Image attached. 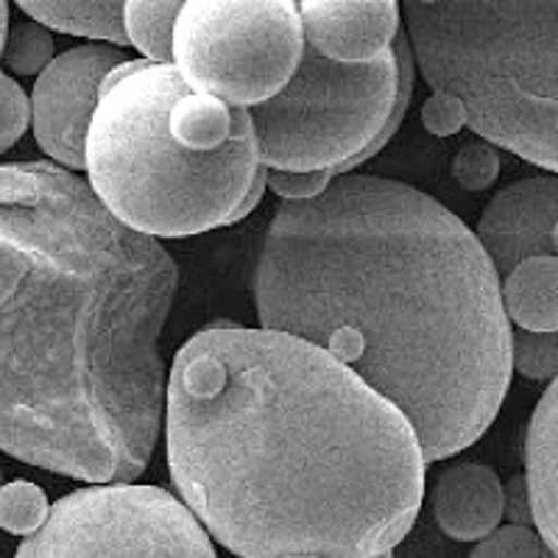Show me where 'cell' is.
Masks as SVG:
<instances>
[{
	"mask_svg": "<svg viewBox=\"0 0 558 558\" xmlns=\"http://www.w3.org/2000/svg\"><path fill=\"white\" fill-rule=\"evenodd\" d=\"M162 418L182 506L241 558L380 556L422 508L427 463L405 416L286 332H196Z\"/></svg>",
	"mask_w": 558,
	"mask_h": 558,
	"instance_id": "cell-1",
	"label": "cell"
},
{
	"mask_svg": "<svg viewBox=\"0 0 558 558\" xmlns=\"http://www.w3.org/2000/svg\"><path fill=\"white\" fill-rule=\"evenodd\" d=\"M260 330L336 357L405 416L425 463L488 430L511 383L500 277L441 202L336 177L277 209L252 271Z\"/></svg>",
	"mask_w": 558,
	"mask_h": 558,
	"instance_id": "cell-2",
	"label": "cell"
},
{
	"mask_svg": "<svg viewBox=\"0 0 558 558\" xmlns=\"http://www.w3.org/2000/svg\"><path fill=\"white\" fill-rule=\"evenodd\" d=\"M179 268L53 162L0 166V450L132 483L166 413L159 338Z\"/></svg>",
	"mask_w": 558,
	"mask_h": 558,
	"instance_id": "cell-3",
	"label": "cell"
},
{
	"mask_svg": "<svg viewBox=\"0 0 558 558\" xmlns=\"http://www.w3.org/2000/svg\"><path fill=\"white\" fill-rule=\"evenodd\" d=\"M187 87L173 64L132 59L109 73L84 143L89 191L112 218L151 238H187L241 221L263 177L252 118L218 151L173 132L171 107Z\"/></svg>",
	"mask_w": 558,
	"mask_h": 558,
	"instance_id": "cell-4",
	"label": "cell"
},
{
	"mask_svg": "<svg viewBox=\"0 0 558 558\" xmlns=\"http://www.w3.org/2000/svg\"><path fill=\"white\" fill-rule=\"evenodd\" d=\"M400 14L433 93L456 98L483 143L556 173L558 0H411Z\"/></svg>",
	"mask_w": 558,
	"mask_h": 558,
	"instance_id": "cell-5",
	"label": "cell"
},
{
	"mask_svg": "<svg viewBox=\"0 0 558 558\" xmlns=\"http://www.w3.org/2000/svg\"><path fill=\"white\" fill-rule=\"evenodd\" d=\"M413 57L405 32L372 64H338L302 51L277 96L248 109L263 168L347 177L375 157L405 121Z\"/></svg>",
	"mask_w": 558,
	"mask_h": 558,
	"instance_id": "cell-6",
	"label": "cell"
},
{
	"mask_svg": "<svg viewBox=\"0 0 558 558\" xmlns=\"http://www.w3.org/2000/svg\"><path fill=\"white\" fill-rule=\"evenodd\" d=\"M302 51L296 3L191 0L173 26L171 64L193 93L252 109L286 87Z\"/></svg>",
	"mask_w": 558,
	"mask_h": 558,
	"instance_id": "cell-7",
	"label": "cell"
},
{
	"mask_svg": "<svg viewBox=\"0 0 558 558\" xmlns=\"http://www.w3.org/2000/svg\"><path fill=\"white\" fill-rule=\"evenodd\" d=\"M14 558H218L179 497L157 486L107 483L59 497Z\"/></svg>",
	"mask_w": 558,
	"mask_h": 558,
	"instance_id": "cell-8",
	"label": "cell"
},
{
	"mask_svg": "<svg viewBox=\"0 0 558 558\" xmlns=\"http://www.w3.org/2000/svg\"><path fill=\"white\" fill-rule=\"evenodd\" d=\"M129 62L112 45H78L53 57L32 89V126L37 146L64 171H84V143L101 84Z\"/></svg>",
	"mask_w": 558,
	"mask_h": 558,
	"instance_id": "cell-9",
	"label": "cell"
},
{
	"mask_svg": "<svg viewBox=\"0 0 558 558\" xmlns=\"http://www.w3.org/2000/svg\"><path fill=\"white\" fill-rule=\"evenodd\" d=\"M558 179L556 173L525 177L497 193L477 221L475 241L497 277L536 257H556Z\"/></svg>",
	"mask_w": 558,
	"mask_h": 558,
	"instance_id": "cell-10",
	"label": "cell"
},
{
	"mask_svg": "<svg viewBox=\"0 0 558 558\" xmlns=\"http://www.w3.org/2000/svg\"><path fill=\"white\" fill-rule=\"evenodd\" d=\"M305 45L338 64H372L400 34V7L391 0H307L296 3Z\"/></svg>",
	"mask_w": 558,
	"mask_h": 558,
	"instance_id": "cell-11",
	"label": "cell"
},
{
	"mask_svg": "<svg viewBox=\"0 0 558 558\" xmlns=\"http://www.w3.org/2000/svg\"><path fill=\"white\" fill-rule=\"evenodd\" d=\"M430 508L450 539L481 542L502 522V483L488 466L458 463L436 477Z\"/></svg>",
	"mask_w": 558,
	"mask_h": 558,
	"instance_id": "cell-12",
	"label": "cell"
},
{
	"mask_svg": "<svg viewBox=\"0 0 558 558\" xmlns=\"http://www.w3.org/2000/svg\"><path fill=\"white\" fill-rule=\"evenodd\" d=\"M558 391L550 380L547 391L542 393L539 405L533 411L531 425L525 436V492L531 502V517L536 533L547 547L556 553L558 531H556V427H558Z\"/></svg>",
	"mask_w": 558,
	"mask_h": 558,
	"instance_id": "cell-13",
	"label": "cell"
},
{
	"mask_svg": "<svg viewBox=\"0 0 558 558\" xmlns=\"http://www.w3.org/2000/svg\"><path fill=\"white\" fill-rule=\"evenodd\" d=\"M500 299L508 324L522 332L558 330V260L536 257L500 279Z\"/></svg>",
	"mask_w": 558,
	"mask_h": 558,
	"instance_id": "cell-14",
	"label": "cell"
},
{
	"mask_svg": "<svg viewBox=\"0 0 558 558\" xmlns=\"http://www.w3.org/2000/svg\"><path fill=\"white\" fill-rule=\"evenodd\" d=\"M121 0H68V3H23L20 14L32 17L43 28H53L62 34H76L87 39H104L112 45H129L123 32Z\"/></svg>",
	"mask_w": 558,
	"mask_h": 558,
	"instance_id": "cell-15",
	"label": "cell"
},
{
	"mask_svg": "<svg viewBox=\"0 0 558 558\" xmlns=\"http://www.w3.org/2000/svg\"><path fill=\"white\" fill-rule=\"evenodd\" d=\"M177 0H134L123 7V32L146 62L171 64L173 26H177Z\"/></svg>",
	"mask_w": 558,
	"mask_h": 558,
	"instance_id": "cell-16",
	"label": "cell"
},
{
	"mask_svg": "<svg viewBox=\"0 0 558 558\" xmlns=\"http://www.w3.org/2000/svg\"><path fill=\"white\" fill-rule=\"evenodd\" d=\"M0 62H3L7 70H12L14 76H39L53 62L51 32L34 23L26 14L14 20V23L9 20Z\"/></svg>",
	"mask_w": 558,
	"mask_h": 558,
	"instance_id": "cell-17",
	"label": "cell"
},
{
	"mask_svg": "<svg viewBox=\"0 0 558 558\" xmlns=\"http://www.w3.org/2000/svg\"><path fill=\"white\" fill-rule=\"evenodd\" d=\"M48 497L32 481H12L0 486V527L14 536H32L48 517Z\"/></svg>",
	"mask_w": 558,
	"mask_h": 558,
	"instance_id": "cell-18",
	"label": "cell"
},
{
	"mask_svg": "<svg viewBox=\"0 0 558 558\" xmlns=\"http://www.w3.org/2000/svg\"><path fill=\"white\" fill-rule=\"evenodd\" d=\"M527 380H553L558 375L556 332H511V372Z\"/></svg>",
	"mask_w": 558,
	"mask_h": 558,
	"instance_id": "cell-19",
	"label": "cell"
},
{
	"mask_svg": "<svg viewBox=\"0 0 558 558\" xmlns=\"http://www.w3.org/2000/svg\"><path fill=\"white\" fill-rule=\"evenodd\" d=\"M470 558H556L533 527L502 525L477 542Z\"/></svg>",
	"mask_w": 558,
	"mask_h": 558,
	"instance_id": "cell-20",
	"label": "cell"
},
{
	"mask_svg": "<svg viewBox=\"0 0 558 558\" xmlns=\"http://www.w3.org/2000/svg\"><path fill=\"white\" fill-rule=\"evenodd\" d=\"M452 177L463 191H488L500 177V151L488 143H466L452 159Z\"/></svg>",
	"mask_w": 558,
	"mask_h": 558,
	"instance_id": "cell-21",
	"label": "cell"
},
{
	"mask_svg": "<svg viewBox=\"0 0 558 558\" xmlns=\"http://www.w3.org/2000/svg\"><path fill=\"white\" fill-rule=\"evenodd\" d=\"M32 123V104L26 89L12 76L0 73V154L17 143Z\"/></svg>",
	"mask_w": 558,
	"mask_h": 558,
	"instance_id": "cell-22",
	"label": "cell"
},
{
	"mask_svg": "<svg viewBox=\"0 0 558 558\" xmlns=\"http://www.w3.org/2000/svg\"><path fill=\"white\" fill-rule=\"evenodd\" d=\"M332 171H313V173H288V171H268L266 187H271L282 202H311L322 196L332 182Z\"/></svg>",
	"mask_w": 558,
	"mask_h": 558,
	"instance_id": "cell-23",
	"label": "cell"
},
{
	"mask_svg": "<svg viewBox=\"0 0 558 558\" xmlns=\"http://www.w3.org/2000/svg\"><path fill=\"white\" fill-rule=\"evenodd\" d=\"M422 123H425L427 132L436 134V137H450V134H458L466 126L461 104L450 96H438V93H433V96L422 104Z\"/></svg>",
	"mask_w": 558,
	"mask_h": 558,
	"instance_id": "cell-24",
	"label": "cell"
},
{
	"mask_svg": "<svg viewBox=\"0 0 558 558\" xmlns=\"http://www.w3.org/2000/svg\"><path fill=\"white\" fill-rule=\"evenodd\" d=\"M502 520H508V525H517V527L533 525L531 502H527V492H525V481H522V475L511 477V481L502 486Z\"/></svg>",
	"mask_w": 558,
	"mask_h": 558,
	"instance_id": "cell-25",
	"label": "cell"
},
{
	"mask_svg": "<svg viewBox=\"0 0 558 558\" xmlns=\"http://www.w3.org/2000/svg\"><path fill=\"white\" fill-rule=\"evenodd\" d=\"M9 3L7 0H0V53H3V39H7V28H9Z\"/></svg>",
	"mask_w": 558,
	"mask_h": 558,
	"instance_id": "cell-26",
	"label": "cell"
},
{
	"mask_svg": "<svg viewBox=\"0 0 558 558\" xmlns=\"http://www.w3.org/2000/svg\"><path fill=\"white\" fill-rule=\"evenodd\" d=\"M372 558H393L391 553H380V556H372Z\"/></svg>",
	"mask_w": 558,
	"mask_h": 558,
	"instance_id": "cell-27",
	"label": "cell"
},
{
	"mask_svg": "<svg viewBox=\"0 0 558 558\" xmlns=\"http://www.w3.org/2000/svg\"><path fill=\"white\" fill-rule=\"evenodd\" d=\"M0 486H3V470H0Z\"/></svg>",
	"mask_w": 558,
	"mask_h": 558,
	"instance_id": "cell-28",
	"label": "cell"
}]
</instances>
